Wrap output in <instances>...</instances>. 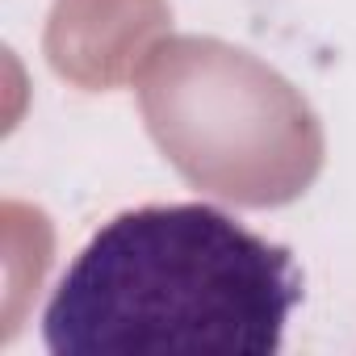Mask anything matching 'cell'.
I'll return each mask as SVG.
<instances>
[{"label": "cell", "instance_id": "1", "mask_svg": "<svg viewBox=\"0 0 356 356\" xmlns=\"http://www.w3.org/2000/svg\"><path fill=\"white\" fill-rule=\"evenodd\" d=\"M306 281L285 243L206 206L113 214L42 310L55 356H277Z\"/></svg>", "mask_w": 356, "mask_h": 356}]
</instances>
